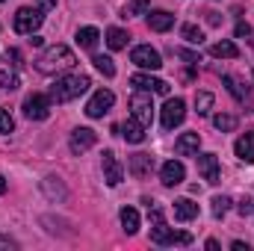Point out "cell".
Masks as SVG:
<instances>
[{
	"label": "cell",
	"instance_id": "obj_1",
	"mask_svg": "<svg viewBox=\"0 0 254 251\" xmlns=\"http://www.w3.org/2000/svg\"><path fill=\"white\" fill-rule=\"evenodd\" d=\"M74 65H77V57H74V51L65 48V45H54V48H48V51L36 60V68H39L42 74H60V71L74 68Z\"/></svg>",
	"mask_w": 254,
	"mask_h": 251
},
{
	"label": "cell",
	"instance_id": "obj_2",
	"mask_svg": "<svg viewBox=\"0 0 254 251\" xmlns=\"http://www.w3.org/2000/svg\"><path fill=\"white\" fill-rule=\"evenodd\" d=\"M151 222H154V228H151V243H157V246H190L192 243L190 234L175 231V228H169V225L163 222V210H160V207H151Z\"/></svg>",
	"mask_w": 254,
	"mask_h": 251
},
{
	"label": "cell",
	"instance_id": "obj_3",
	"mask_svg": "<svg viewBox=\"0 0 254 251\" xmlns=\"http://www.w3.org/2000/svg\"><path fill=\"white\" fill-rule=\"evenodd\" d=\"M89 86H92V80H89L86 74H68V77H60V80L54 83V89H51V101L68 104V101L80 98Z\"/></svg>",
	"mask_w": 254,
	"mask_h": 251
},
{
	"label": "cell",
	"instance_id": "obj_4",
	"mask_svg": "<svg viewBox=\"0 0 254 251\" xmlns=\"http://www.w3.org/2000/svg\"><path fill=\"white\" fill-rule=\"evenodd\" d=\"M42 21H45V12H42L39 6H21V9L15 12V18H12V27H15V33H21V36H33V33L42 27Z\"/></svg>",
	"mask_w": 254,
	"mask_h": 251
},
{
	"label": "cell",
	"instance_id": "obj_5",
	"mask_svg": "<svg viewBox=\"0 0 254 251\" xmlns=\"http://www.w3.org/2000/svg\"><path fill=\"white\" fill-rule=\"evenodd\" d=\"M130 110H133V119L139 125L151 127V122H154V104H151V95L148 92H139L136 89V95L130 98Z\"/></svg>",
	"mask_w": 254,
	"mask_h": 251
},
{
	"label": "cell",
	"instance_id": "obj_6",
	"mask_svg": "<svg viewBox=\"0 0 254 251\" xmlns=\"http://www.w3.org/2000/svg\"><path fill=\"white\" fill-rule=\"evenodd\" d=\"M184 119H187V104H184L181 98H169L166 107H163V116H160L163 127H166V130H175Z\"/></svg>",
	"mask_w": 254,
	"mask_h": 251
},
{
	"label": "cell",
	"instance_id": "obj_7",
	"mask_svg": "<svg viewBox=\"0 0 254 251\" xmlns=\"http://www.w3.org/2000/svg\"><path fill=\"white\" fill-rule=\"evenodd\" d=\"M116 104V95L110 89H101L92 95V101L86 104V116L89 119H104V113H110V107Z\"/></svg>",
	"mask_w": 254,
	"mask_h": 251
},
{
	"label": "cell",
	"instance_id": "obj_8",
	"mask_svg": "<svg viewBox=\"0 0 254 251\" xmlns=\"http://www.w3.org/2000/svg\"><path fill=\"white\" fill-rule=\"evenodd\" d=\"M24 116H27L30 122H45V119L51 116V98H45V95H30V98L24 101Z\"/></svg>",
	"mask_w": 254,
	"mask_h": 251
},
{
	"label": "cell",
	"instance_id": "obj_9",
	"mask_svg": "<svg viewBox=\"0 0 254 251\" xmlns=\"http://www.w3.org/2000/svg\"><path fill=\"white\" fill-rule=\"evenodd\" d=\"M130 60L139 65V68H148V71H157V68H163V60H160V54H157L151 45H139V48H133Z\"/></svg>",
	"mask_w": 254,
	"mask_h": 251
},
{
	"label": "cell",
	"instance_id": "obj_10",
	"mask_svg": "<svg viewBox=\"0 0 254 251\" xmlns=\"http://www.w3.org/2000/svg\"><path fill=\"white\" fill-rule=\"evenodd\" d=\"M95 142H98V133H95V130L77 127V130L71 133V139H68V148H71V154H86Z\"/></svg>",
	"mask_w": 254,
	"mask_h": 251
},
{
	"label": "cell",
	"instance_id": "obj_11",
	"mask_svg": "<svg viewBox=\"0 0 254 251\" xmlns=\"http://www.w3.org/2000/svg\"><path fill=\"white\" fill-rule=\"evenodd\" d=\"M195 160H198V172H201V178L207 184H219L222 181V169H219V157L216 154H201Z\"/></svg>",
	"mask_w": 254,
	"mask_h": 251
},
{
	"label": "cell",
	"instance_id": "obj_12",
	"mask_svg": "<svg viewBox=\"0 0 254 251\" xmlns=\"http://www.w3.org/2000/svg\"><path fill=\"white\" fill-rule=\"evenodd\" d=\"M130 86H136L139 92L169 95V83H166V80H157V77H151V74H133V77H130Z\"/></svg>",
	"mask_w": 254,
	"mask_h": 251
},
{
	"label": "cell",
	"instance_id": "obj_13",
	"mask_svg": "<svg viewBox=\"0 0 254 251\" xmlns=\"http://www.w3.org/2000/svg\"><path fill=\"white\" fill-rule=\"evenodd\" d=\"M101 166H104V181H107L110 187H119V184H122V178H125V169H122V163L116 160V154H113V151H104Z\"/></svg>",
	"mask_w": 254,
	"mask_h": 251
},
{
	"label": "cell",
	"instance_id": "obj_14",
	"mask_svg": "<svg viewBox=\"0 0 254 251\" xmlns=\"http://www.w3.org/2000/svg\"><path fill=\"white\" fill-rule=\"evenodd\" d=\"M160 178H163V187H181V184H184V178H187V169H184V163L169 160V163H163Z\"/></svg>",
	"mask_w": 254,
	"mask_h": 251
},
{
	"label": "cell",
	"instance_id": "obj_15",
	"mask_svg": "<svg viewBox=\"0 0 254 251\" xmlns=\"http://www.w3.org/2000/svg\"><path fill=\"white\" fill-rule=\"evenodd\" d=\"M172 24H175V15H172V12H166V9L148 12V27H151L154 33H166V30H172Z\"/></svg>",
	"mask_w": 254,
	"mask_h": 251
},
{
	"label": "cell",
	"instance_id": "obj_16",
	"mask_svg": "<svg viewBox=\"0 0 254 251\" xmlns=\"http://www.w3.org/2000/svg\"><path fill=\"white\" fill-rule=\"evenodd\" d=\"M234 151H237V157H240L243 163H254V130H249V133H243V136L237 139Z\"/></svg>",
	"mask_w": 254,
	"mask_h": 251
},
{
	"label": "cell",
	"instance_id": "obj_17",
	"mask_svg": "<svg viewBox=\"0 0 254 251\" xmlns=\"http://www.w3.org/2000/svg\"><path fill=\"white\" fill-rule=\"evenodd\" d=\"M151 169H154V157H148V154H133L130 157V175L133 178H148Z\"/></svg>",
	"mask_w": 254,
	"mask_h": 251
},
{
	"label": "cell",
	"instance_id": "obj_18",
	"mask_svg": "<svg viewBox=\"0 0 254 251\" xmlns=\"http://www.w3.org/2000/svg\"><path fill=\"white\" fill-rule=\"evenodd\" d=\"M198 145H201V136L198 133H184L175 142V151H178V157H192V154H198Z\"/></svg>",
	"mask_w": 254,
	"mask_h": 251
},
{
	"label": "cell",
	"instance_id": "obj_19",
	"mask_svg": "<svg viewBox=\"0 0 254 251\" xmlns=\"http://www.w3.org/2000/svg\"><path fill=\"white\" fill-rule=\"evenodd\" d=\"M198 216V204L192 198H178L175 201V219L178 222H192Z\"/></svg>",
	"mask_w": 254,
	"mask_h": 251
},
{
	"label": "cell",
	"instance_id": "obj_20",
	"mask_svg": "<svg viewBox=\"0 0 254 251\" xmlns=\"http://www.w3.org/2000/svg\"><path fill=\"white\" fill-rule=\"evenodd\" d=\"M119 130H122V136H125L130 145H139V142H145V127L139 125L136 119H127L125 125L119 127Z\"/></svg>",
	"mask_w": 254,
	"mask_h": 251
},
{
	"label": "cell",
	"instance_id": "obj_21",
	"mask_svg": "<svg viewBox=\"0 0 254 251\" xmlns=\"http://www.w3.org/2000/svg\"><path fill=\"white\" fill-rule=\"evenodd\" d=\"M98 39H101V33L95 27H80L77 30V45L86 48V51H95L98 48Z\"/></svg>",
	"mask_w": 254,
	"mask_h": 251
},
{
	"label": "cell",
	"instance_id": "obj_22",
	"mask_svg": "<svg viewBox=\"0 0 254 251\" xmlns=\"http://www.w3.org/2000/svg\"><path fill=\"white\" fill-rule=\"evenodd\" d=\"M210 54H213L216 60H237V57H240V48H237L234 42H216V45L210 48Z\"/></svg>",
	"mask_w": 254,
	"mask_h": 251
},
{
	"label": "cell",
	"instance_id": "obj_23",
	"mask_svg": "<svg viewBox=\"0 0 254 251\" xmlns=\"http://www.w3.org/2000/svg\"><path fill=\"white\" fill-rule=\"evenodd\" d=\"M222 83L228 86V92H231L237 101H249V86H243V80H237V77L225 74V77H222Z\"/></svg>",
	"mask_w": 254,
	"mask_h": 251
},
{
	"label": "cell",
	"instance_id": "obj_24",
	"mask_svg": "<svg viewBox=\"0 0 254 251\" xmlns=\"http://www.w3.org/2000/svg\"><path fill=\"white\" fill-rule=\"evenodd\" d=\"M107 45H110V51H122L127 48V33L122 27H110L107 30Z\"/></svg>",
	"mask_w": 254,
	"mask_h": 251
},
{
	"label": "cell",
	"instance_id": "obj_25",
	"mask_svg": "<svg viewBox=\"0 0 254 251\" xmlns=\"http://www.w3.org/2000/svg\"><path fill=\"white\" fill-rule=\"evenodd\" d=\"M122 228H125V234H136L139 231V213L133 207H125L122 210Z\"/></svg>",
	"mask_w": 254,
	"mask_h": 251
},
{
	"label": "cell",
	"instance_id": "obj_26",
	"mask_svg": "<svg viewBox=\"0 0 254 251\" xmlns=\"http://www.w3.org/2000/svg\"><path fill=\"white\" fill-rule=\"evenodd\" d=\"M42 189L48 192V198H65V187L60 184V178H54V175L42 181Z\"/></svg>",
	"mask_w": 254,
	"mask_h": 251
},
{
	"label": "cell",
	"instance_id": "obj_27",
	"mask_svg": "<svg viewBox=\"0 0 254 251\" xmlns=\"http://www.w3.org/2000/svg\"><path fill=\"white\" fill-rule=\"evenodd\" d=\"M210 110H213V95L210 92H198L195 95V113L198 116H207Z\"/></svg>",
	"mask_w": 254,
	"mask_h": 251
},
{
	"label": "cell",
	"instance_id": "obj_28",
	"mask_svg": "<svg viewBox=\"0 0 254 251\" xmlns=\"http://www.w3.org/2000/svg\"><path fill=\"white\" fill-rule=\"evenodd\" d=\"M213 127H216V130H222V133H228V130H234V127H237V119H234V116L219 113V116H213Z\"/></svg>",
	"mask_w": 254,
	"mask_h": 251
},
{
	"label": "cell",
	"instance_id": "obj_29",
	"mask_svg": "<svg viewBox=\"0 0 254 251\" xmlns=\"http://www.w3.org/2000/svg\"><path fill=\"white\" fill-rule=\"evenodd\" d=\"M228 210H231V198H228V195H216V198H213V216L222 219Z\"/></svg>",
	"mask_w": 254,
	"mask_h": 251
},
{
	"label": "cell",
	"instance_id": "obj_30",
	"mask_svg": "<svg viewBox=\"0 0 254 251\" xmlns=\"http://www.w3.org/2000/svg\"><path fill=\"white\" fill-rule=\"evenodd\" d=\"M181 33H184V39H187L190 45H201V42H204V33H201L195 24H184V30H181Z\"/></svg>",
	"mask_w": 254,
	"mask_h": 251
},
{
	"label": "cell",
	"instance_id": "obj_31",
	"mask_svg": "<svg viewBox=\"0 0 254 251\" xmlns=\"http://www.w3.org/2000/svg\"><path fill=\"white\" fill-rule=\"evenodd\" d=\"M148 15V0H130L125 6V18H133V15Z\"/></svg>",
	"mask_w": 254,
	"mask_h": 251
},
{
	"label": "cell",
	"instance_id": "obj_32",
	"mask_svg": "<svg viewBox=\"0 0 254 251\" xmlns=\"http://www.w3.org/2000/svg\"><path fill=\"white\" fill-rule=\"evenodd\" d=\"M92 63H95V68H98L104 77H113V74H116V65H113V60H110V57H95Z\"/></svg>",
	"mask_w": 254,
	"mask_h": 251
},
{
	"label": "cell",
	"instance_id": "obj_33",
	"mask_svg": "<svg viewBox=\"0 0 254 251\" xmlns=\"http://www.w3.org/2000/svg\"><path fill=\"white\" fill-rule=\"evenodd\" d=\"M0 89H6V92H12V89H18V77L6 68V71H0Z\"/></svg>",
	"mask_w": 254,
	"mask_h": 251
},
{
	"label": "cell",
	"instance_id": "obj_34",
	"mask_svg": "<svg viewBox=\"0 0 254 251\" xmlns=\"http://www.w3.org/2000/svg\"><path fill=\"white\" fill-rule=\"evenodd\" d=\"M3 63H6V68H21V54L15 48H6L3 51Z\"/></svg>",
	"mask_w": 254,
	"mask_h": 251
},
{
	"label": "cell",
	"instance_id": "obj_35",
	"mask_svg": "<svg viewBox=\"0 0 254 251\" xmlns=\"http://www.w3.org/2000/svg\"><path fill=\"white\" fill-rule=\"evenodd\" d=\"M237 39H246L249 45H254V30L246 24V21H240V24H237Z\"/></svg>",
	"mask_w": 254,
	"mask_h": 251
},
{
	"label": "cell",
	"instance_id": "obj_36",
	"mask_svg": "<svg viewBox=\"0 0 254 251\" xmlns=\"http://www.w3.org/2000/svg\"><path fill=\"white\" fill-rule=\"evenodd\" d=\"M12 127H15V122H12L9 110H0V133H12Z\"/></svg>",
	"mask_w": 254,
	"mask_h": 251
},
{
	"label": "cell",
	"instance_id": "obj_37",
	"mask_svg": "<svg viewBox=\"0 0 254 251\" xmlns=\"http://www.w3.org/2000/svg\"><path fill=\"white\" fill-rule=\"evenodd\" d=\"M175 57H181V60H187V63H192V65L201 63V57H198V54H192V51H184V48H175Z\"/></svg>",
	"mask_w": 254,
	"mask_h": 251
},
{
	"label": "cell",
	"instance_id": "obj_38",
	"mask_svg": "<svg viewBox=\"0 0 254 251\" xmlns=\"http://www.w3.org/2000/svg\"><path fill=\"white\" fill-rule=\"evenodd\" d=\"M237 210H240V216H252V213H254V201L249 198V195H246V198L237 204Z\"/></svg>",
	"mask_w": 254,
	"mask_h": 251
},
{
	"label": "cell",
	"instance_id": "obj_39",
	"mask_svg": "<svg viewBox=\"0 0 254 251\" xmlns=\"http://www.w3.org/2000/svg\"><path fill=\"white\" fill-rule=\"evenodd\" d=\"M36 6H39L42 12H48V9H54V6H57V0H36Z\"/></svg>",
	"mask_w": 254,
	"mask_h": 251
},
{
	"label": "cell",
	"instance_id": "obj_40",
	"mask_svg": "<svg viewBox=\"0 0 254 251\" xmlns=\"http://www.w3.org/2000/svg\"><path fill=\"white\" fill-rule=\"evenodd\" d=\"M207 24H213V27H219V24H222V18H219L216 12H207Z\"/></svg>",
	"mask_w": 254,
	"mask_h": 251
},
{
	"label": "cell",
	"instance_id": "obj_41",
	"mask_svg": "<svg viewBox=\"0 0 254 251\" xmlns=\"http://www.w3.org/2000/svg\"><path fill=\"white\" fill-rule=\"evenodd\" d=\"M0 249H15V243L9 237H0Z\"/></svg>",
	"mask_w": 254,
	"mask_h": 251
},
{
	"label": "cell",
	"instance_id": "obj_42",
	"mask_svg": "<svg viewBox=\"0 0 254 251\" xmlns=\"http://www.w3.org/2000/svg\"><path fill=\"white\" fill-rule=\"evenodd\" d=\"M30 45H33V48H42V36H36V33H33V39H30Z\"/></svg>",
	"mask_w": 254,
	"mask_h": 251
},
{
	"label": "cell",
	"instance_id": "obj_43",
	"mask_svg": "<svg viewBox=\"0 0 254 251\" xmlns=\"http://www.w3.org/2000/svg\"><path fill=\"white\" fill-rule=\"evenodd\" d=\"M231 249H234V251H249V246H246V243H234Z\"/></svg>",
	"mask_w": 254,
	"mask_h": 251
},
{
	"label": "cell",
	"instance_id": "obj_44",
	"mask_svg": "<svg viewBox=\"0 0 254 251\" xmlns=\"http://www.w3.org/2000/svg\"><path fill=\"white\" fill-rule=\"evenodd\" d=\"M3 192H6V178L0 175V195H3Z\"/></svg>",
	"mask_w": 254,
	"mask_h": 251
},
{
	"label": "cell",
	"instance_id": "obj_45",
	"mask_svg": "<svg viewBox=\"0 0 254 251\" xmlns=\"http://www.w3.org/2000/svg\"><path fill=\"white\" fill-rule=\"evenodd\" d=\"M0 3H3V0H0Z\"/></svg>",
	"mask_w": 254,
	"mask_h": 251
}]
</instances>
